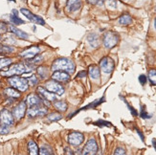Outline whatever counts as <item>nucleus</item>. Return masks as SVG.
Listing matches in <instances>:
<instances>
[{
    "label": "nucleus",
    "mask_w": 156,
    "mask_h": 155,
    "mask_svg": "<svg viewBox=\"0 0 156 155\" xmlns=\"http://www.w3.org/2000/svg\"><path fill=\"white\" fill-rule=\"evenodd\" d=\"M51 69L54 72L63 71V72H67L68 74H71L75 71V64H74V62L69 58H57L55 62H53Z\"/></svg>",
    "instance_id": "f257e3e1"
},
{
    "label": "nucleus",
    "mask_w": 156,
    "mask_h": 155,
    "mask_svg": "<svg viewBox=\"0 0 156 155\" xmlns=\"http://www.w3.org/2000/svg\"><path fill=\"white\" fill-rule=\"evenodd\" d=\"M9 83L12 85V88L16 89L20 92H25L29 87V83L27 79L24 78H19L17 76L12 77L9 79Z\"/></svg>",
    "instance_id": "f03ea898"
},
{
    "label": "nucleus",
    "mask_w": 156,
    "mask_h": 155,
    "mask_svg": "<svg viewBox=\"0 0 156 155\" xmlns=\"http://www.w3.org/2000/svg\"><path fill=\"white\" fill-rule=\"evenodd\" d=\"M120 40V37L117 33L112 32V31H108L104 35V38H103V42L105 47L108 49L114 48L116 46Z\"/></svg>",
    "instance_id": "7ed1b4c3"
},
{
    "label": "nucleus",
    "mask_w": 156,
    "mask_h": 155,
    "mask_svg": "<svg viewBox=\"0 0 156 155\" xmlns=\"http://www.w3.org/2000/svg\"><path fill=\"white\" fill-rule=\"evenodd\" d=\"M30 70L27 69V67L24 64L17 63V64H12L9 69H7L5 72H2V75L5 77H15L18 75H22V74Z\"/></svg>",
    "instance_id": "20e7f679"
},
{
    "label": "nucleus",
    "mask_w": 156,
    "mask_h": 155,
    "mask_svg": "<svg viewBox=\"0 0 156 155\" xmlns=\"http://www.w3.org/2000/svg\"><path fill=\"white\" fill-rule=\"evenodd\" d=\"M44 88L46 90H48L49 92L55 94V95H58V96L63 95V93H64V87L59 83L56 82V80H54V79L48 80V82L45 83Z\"/></svg>",
    "instance_id": "39448f33"
},
{
    "label": "nucleus",
    "mask_w": 156,
    "mask_h": 155,
    "mask_svg": "<svg viewBox=\"0 0 156 155\" xmlns=\"http://www.w3.org/2000/svg\"><path fill=\"white\" fill-rule=\"evenodd\" d=\"M114 60L109 57H105L100 60V69L105 74H111L114 70Z\"/></svg>",
    "instance_id": "423d86ee"
},
{
    "label": "nucleus",
    "mask_w": 156,
    "mask_h": 155,
    "mask_svg": "<svg viewBox=\"0 0 156 155\" xmlns=\"http://www.w3.org/2000/svg\"><path fill=\"white\" fill-rule=\"evenodd\" d=\"M84 140V136L81 132H78V131H73L70 132L67 136V141L71 146H79L83 144Z\"/></svg>",
    "instance_id": "0eeeda50"
},
{
    "label": "nucleus",
    "mask_w": 156,
    "mask_h": 155,
    "mask_svg": "<svg viewBox=\"0 0 156 155\" xmlns=\"http://www.w3.org/2000/svg\"><path fill=\"white\" fill-rule=\"evenodd\" d=\"M99 150V146L94 138L88 140L83 150V155H96Z\"/></svg>",
    "instance_id": "6e6552de"
},
{
    "label": "nucleus",
    "mask_w": 156,
    "mask_h": 155,
    "mask_svg": "<svg viewBox=\"0 0 156 155\" xmlns=\"http://www.w3.org/2000/svg\"><path fill=\"white\" fill-rule=\"evenodd\" d=\"M37 93H38V95L40 96V98L42 99V103H43V100H44V103L46 104H49V102H55L57 97L55 94H53L51 92H49L48 90H46L44 87H41V86H39L37 87Z\"/></svg>",
    "instance_id": "1a4fd4ad"
},
{
    "label": "nucleus",
    "mask_w": 156,
    "mask_h": 155,
    "mask_svg": "<svg viewBox=\"0 0 156 155\" xmlns=\"http://www.w3.org/2000/svg\"><path fill=\"white\" fill-rule=\"evenodd\" d=\"M13 124V116L12 114L7 109H3L0 112V125L9 127Z\"/></svg>",
    "instance_id": "9d476101"
},
{
    "label": "nucleus",
    "mask_w": 156,
    "mask_h": 155,
    "mask_svg": "<svg viewBox=\"0 0 156 155\" xmlns=\"http://www.w3.org/2000/svg\"><path fill=\"white\" fill-rule=\"evenodd\" d=\"M20 12H21V13H23V15L30 20V21L34 22L35 24L45 25V21L43 20V18H41L40 16L35 15V13H33V12H32L31 11H29L28 9H24V8H22L21 10H20Z\"/></svg>",
    "instance_id": "9b49d317"
},
{
    "label": "nucleus",
    "mask_w": 156,
    "mask_h": 155,
    "mask_svg": "<svg viewBox=\"0 0 156 155\" xmlns=\"http://www.w3.org/2000/svg\"><path fill=\"white\" fill-rule=\"evenodd\" d=\"M48 110L47 108H45L44 106L41 105H37V106H33L30 107L28 109V116L31 118H35V117H39V116H44L47 114Z\"/></svg>",
    "instance_id": "f8f14e48"
},
{
    "label": "nucleus",
    "mask_w": 156,
    "mask_h": 155,
    "mask_svg": "<svg viewBox=\"0 0 156 155\" xmlns=\"http://www.w3.org/2000/svg\"><path fill=\"white\" fill-rule=\"evenodd\" d=\"M40 50L41 49H40V47H38V46H32V47H30V48L26 49L23 52L20 53L19 56L23 58H26V59H32L38 55Z\"/></svg>",
    "instance_id": "ddd939ff"
},
{
    "label": "nucleus",
    "mask_w": 156,
    "mask_h": 155,
    "mask_svg": "<svg viewBox=\"0 0 156 155\" xmlns=\"http://www.w3.org/2000/svg\"><path fill=\"white\" fill-rule=\"evenodd\" d=\"M26 107H27L26 102H20V103L15 107V109H13L12 116L15 117L16 119H17V120L22 119V118L24 117V115H25Z\"/></svg>",
    "instance_id": "4468645a"
},
{
    "label": "nucleus",
    "mask_w": 156,
    "mask_h": 155,
    "mask_svg": "<svg viewBox=\"0 0 156 155\" xmlns=\"http://www.w3.org/2000/svg\"><path fill=\"white\" fill-rule=\"evenodd\" d=\"M52 79L58 83H66L70 79V75L67 72L63 71H55L52 75Z\"/></svg>",
    "instance_id": "2eb2a0df"
},
{
    "label": "nucleus",
    "mask_w": 156,
    "mask_h": 155,
    "mask_svg": "<svg viewBox=\"0 0 156 155\" xmlns=\"http://www.w3.org/2000/svg\"><path fill=\"white\" fill-rule=\"evenodd\" d=\"M42 103V99L40 98L37 94H30V95L27 97L26 100V104L33 107V106H37V105H41Z\"/></svg>",
    "instance_id": "dca6fc26"
},
{
    "label": "nucleus",
    "mask_w": 156,
    "mask_h": 155,
    "mask_svg": "<svg viewBox=\"0 0 156 155\" xmlns=\"http://www.w3.org/2000/svg\"><path fill=\"white\" fill-rule=\"evenodd\" d=\"M80 8H81V1L80 0H67L66 10L68 12H78Z\"/></svg>",
    "instance_id": "f3484780"
},
{
    "label": "nucleus",
    "mask_w": 156,
    "mask_h": 155,
    "mask_svg": "<svg viewBox=\"0 0 156 155\" xmlns=\"http://www.w3.org/2000/svg\"><path fill=\"white\" fill-rule=\"evenodd\" d=\"M105 96H103L101 99L95 100L93 103H91V104H87L86 106H83V108H80V109L77 110L75 113L71 114V115H70V118H71V117H73L74 115H76L77 113H79V112H80V111H81V110H87V109H91V108H96V107H97L98 105H100L101 104H103V103L105 102Z\"/></svg>",
    "instance_id": "a211bd4d"
},
{
    "label": "nucleus",
    "mask_w": 156,
    "mask_h": 155,
    "mask_svg": "<svg viewBox=\"0 0 156 155\" xmlns=\"http://www.w3.org/2000/svg\"><path fill=\"white\" fill-rule=\"evenodd\" d=\"M88 75L92 79H99L101 77V70L100 67H98L97 65L92 64L88 67Z\"/></svg>",
    "instance_id": "6ab92c4d"
},
{
    "label": "nucleus",
    "mask_w": 156,
    "mask_h": 155,
    "mask_svg": "<svg viewBox=\"0 0 156 155\" xmlns=\"http://www.w3.org/2000/svg\"><path fill=\"white\" fill-rule=\"evenodd\" d=\"M87 42L92 48H98L100 45V38L99 36L95 33H91L87 37Z\"/></svg>",
    "instance_id": "aec40b11"
},
{
    "label": "nucleus",
    "mask_w": 156,
    "mask_h": 155,
    "mask_svg": "<svg viewBox=\"0 0 156 155\" xmlns=\"http://www.w3.org/2000/svg\"><path fill=\"white\" fill-rule=\"evenodd\" d=\"M9 31H11L12 33H15V35L17 37H19L20 39H28L29 38V35H28V33L23 32V31H21V30L17 29L16 27L12 26V25L9 26Z\"/></svg>",
    "instance_id": "412c9836"
},
{
    "label": "nucleus",
    "mask_w": 156,
    "mask_h": 155,
    "mask_svg": "<svg viewBox=\"0 0 156 155\" xmlns=\"http://www.w3.org/2000/svg\"><path fill=\"white\" fill-rule=\"evenodd\" d=\"M10 20L11 22L13 24V25H22V24H25V21L22 20L20 17H18V12L16 10H12V13L10 16Z\"/></svg>",
    "instance_id": "4be33fe9"
},
{
    "label": "nucleus",
    "mask_w": 156,
    "mask_h": 155,
    "mask_svg": "<svg viewBox=\"0 0 156 155\" xmlns=\"http://www.w3.org/2000/svg\"><path fill=\"white\" fill-rule=\"evenodd\" d=\"M28 152H29V155H39V149L35 141H33V140L29 141Z\"/></svg>",
    "instance_id": "5701e85b"
},
{
    "label": "nucleus",
    "mask_w": 156,
    "mask_h": 155,
    "mask_svg": "<svg viewBox=\"0 0 156 155\" xmlns=\"http://www.w3.org/2000/svg\"><path fill=\"white\" fill-rule=\"evenodd\" d=\"M132 21H133V19L129 15H123L120 16V18L118 20V23L120 25L126 26V25H130L132 23Z\"/></svg>",
    "instance_id": "b1692460"
},
{
    "label": "nucleus",
    "mask_w": 156,
    "mask_h": 155,
    "mask_svg": "<svg viewBox=\"0 0 156 155\" xmlns=\"http://www.w3.org/2000/svg\"><path fill=\"white\" fill-rule=\"evenodd\" d=\"M54 106H55V108L57 110H58L59 112H64L67 110V107H68V105H67V104L65 102H63V100H57V102L54 103Z\"/></svg>",
    "instance_id": "393cba45"
},
{
    "label": "nucleus",
    "mask_w": 156,
    "mask_h": 155,
    "mask_svg": "<svg viewBox=\"0 0 156 155\" xmlns=\"http://www.w3.org/2000/svg\"><path fill=\"white\" fill-rule=\"evenodd\" d=\"M5 94L7 96H9L11 98H18L20 97V93H18V91L15 88H12V87H11V88H6L5 89Z\"/></svg>",
    "instance_id": "a878e982"
},
{
    "label": "nucleus",
    "mask_w": 156,
    "mask_h": 155,
    "mask_svg": "<svg viewBox=\"0 0 156 155\" xmlns=\"http://www.w3.org/2000/svg\"><path fill=\"white\" fill-rule=\"evenodd\" d=\"M12 62V59L10 58H0V70H2L5 67H8Z\"/></svg>",
    "instance_id": "bb28decb"
},
{
    "label": "nucleus",
    "mask_w": 156,
    "mask_h": 155,
    "mask_svg": "<svg viewBox=\"0 0 156 155\" xmlns=\"http://www.w3.org/2000/svg\"><path fill=\"white\" fill-rule=\"evenodd\" d=\"M37 73H38V75L40 76V78H41V79H46L47 77H48L49 71H48V69L46 68V67L40 66L37 68Z\"/></svg>",
    "instance_id": "cd10ccee"
},
{
    "label": "nucleus",
    "mask_w": 156,
    "mask_h": 155,
    "mask_svg": "<svg viewBox=\"0 0 156 155\" xmlns=\"http://www.w3.org/2000/svg\"><path fill=\"white\" fill-rule=\"evenodd\" d=\"M93 125L100 126V127H105H105H111L112 126L111 123L107 122V121H104V120H98V121H96V122H94Z\"/></svg>",
    "instance_id": "c85d7f7f"
},
{
    "label": "nucleus",
    "mask_w": 156,
    "mask_h": 155,
    "mask_svg": "<svg viewBox=\"0 0 156 155\" xmlns=\"http://www.w3.org/2000/svg\"><path fill=\"white\" fill-rule=\"evenodd\" d=\"M148 79L152 85H156V70L151 69L148 71Z\"/></svg>",
    "instance_id": "c756f323"
},
{
    "label": "nucleus",
    "mask_w": 156,
    "mask_h": 155,
    "mask_svg": "<svg viewBox=\"0 0 156 155\" xmlns=\"http://www.w3.org/2000/svg\"><path fill=\"white\" fill-rule=\"evenodd\" d=\"M140 117H141L142 119L147 120V119H151V118L152 117V115H151V114H148V113L147 112L145 105H142V107H141V112H140Z\"/></svg>",
    "instance_id": "7c9ffc66"
},
{
    "label": "nucleus",
    "mask_w": 156,
    "mask_h": 155,
    "mask_svg": "<svg viewBox=\"0 0 156 155\" xmlns=\"http://www.w3.org/2000/svg\"><path fill=\"white\" fill-rule=\"evenodd\" d=\"M62 116L58 113H52L48 116V120L50 122H58V121L62 120Z\"/></svg>",
    "instance_id": "2f4dec72"
},
{
    "label": "nucleus",
    "mask_w": 156,
    "mask_h": 155,
    "mask_svg": "<svg viewBox=\"0 0 156 155\" xmlns=\"http://www.w3.org/2000/svg\"><path fill=\"white\" fill-rule=\"evenodd\" d=\"M7 32H9V26L0 20V35H4Z\"/></svg>",
    "instance_id": "473e14b6"
},
{
    "label": "nucleus",
    "mask_w": 156,
    "mask_h": 155,
    "mask_svg": "<svg viewBox=\"0 0 156 155\" xmlns=\"http://www.w3.org/2000/svg\"><path fill=\"white\" fill-rule=\"evenodd\" d=\"M106 6L108 9L115 10L117 8V1L116 0H106Z\"/></svg>",
    "instance_id": "72a5a7b5"
},
{
    "label": "nucleus",
    "mask_w": 156,
    "mask_h": 155,
    "mask_svg": "<svg viewBox=\"0 0 156 155\" xmlns=\"http://www.w3.org/2000/svg\"><path fill=\"white\" fill-rule=\"evenodd\" d=\"M120 97H121L122 99H123V100H124V102H125V104H126V106H127V108H128V110H129V111L131 112V114H132V115H133L134 117H136V116L138 115V112H137L136 110H135V109L133 108V107H132V106H131V105H130L129 104H128V103L126 102V100L125 98H123V97H122V96H120Z\"/></svg>",
    "instance_id": "f704fd0d"
},
{
    "label": "nucleus",
    "mask_w": 156,
    "mask_h": 155,
    "mask_svg": "<svg viewBox=\"0 0 156 155\" xmlns=\"http://www.w3.org/2000/svg\"><path fill=\"white\" fill-rule=\"evenodd\" d=\"M27 80H28L29 85H32V86L36 85V84L38 83V79H37L36 76H32V77H30L29 79H27Z\"/></svg>",
    "instance_id": "c9c22d12"
},
{
    "label": "nucleus",
    "mask_w": 156,
    "mask_h": 155,
    "mask_svg": "<svg viewBox=\"0 0 156 155\" xmlns=\"http://www.w3.org/2000/svg\"><path fill=\"white\" fill-rule=\"evenodd\" d=\"M113 155H126V150L125 149L119 146V147H117L116 150H115Z\"/></svg>",
    "instance_id": "e433bc0d"
},
{
    "label": "nucleus",
    "mask_w": 156,
    "mask_h": 155,
    "mask_svg": "<svg viewBox=\"0 0 156 155\" xmlns=\"http://www.w3.org/2000/svg\"><path fill=\"white\" fill-rule=\"evenodd\" d=\"M39 155H52V154L46 146H42L41 149L39 150Z\"/></svg>",
    "instance_id": "4c0bfd02"
},
{
    "label": "nucleus",
    "mask_w": 156,
    "mask_h": 155,
    "mask_svg": "<svg viewBox=\"0 0 156 155\" xmlns=\"http://www.w3.org/2000/svg\"><path fill=\"white\" fill-rule=\"evenodd\" d=\"M13 51L12 48H9V47H5V46H1L0 45V53H5V52H12Z\"/></svg>",
    "instance_id": "58836bf2"
},
{
    "label": "nucleus",
    "mask_w": 156,
    "mask_h": 155,
    "mask_svg": "<svg viewBox=\"0 0 156 155\" xmlns=\"http://www.w3.org/2000/svg\"><path fill=\"white\" fill-rule=\"evenodd\" d=\"M139 82H140V83H141L142 85H145L146 83H147V77H146L145 75H141V76L139 77Z\"/></svg>",
    "instance_id": "ea45409f"
},
{
    "label": "nucleus",
    "mask_w": 156,
    "mask_h": 155,
    "mask_svg": "<svg viewBox=\"0 0 156 155\" xmlns=\"http://www.w3.org/2000/svg\"><path fill=\"white\" fill-rule=\"evenodd\" d=\"M86 75H87V73H86L85 71H81V72H80V73L78 74L77 78H85Z\"/></svg>",
    "instance_id": "a19ab883"
},
{
    "label": "nucleus",
    "mask_w": 156,
    "mask_h": 155,
    "mask_svg": "<svg viewBox=\"0 0 156 155\" xmlns=\"http://www.w3.org/2000/svg\"><path fill=\"white\" fill-rule=\"evenodd\" d=\"M136 131H137V133L139 134V136H140V138H141V140H142V142H145V137H144V135H143V133H142L139 129H136Z\"/></svg>",
    "instance_id": "79ce46f5"
},
{
    "label": "nucleus",
    "mask_w": 156,
    "mask_h": 155,
    "mask_svg": "<svg viewBox=\"0 0 156 155\" xmlns=\"http://www.w3.org/2000/svg\"><path fill=\"white\" fill-rule=\"evenodd\" d=\"M86 1H87L88 3L92 4V5H95V4H97V3H98L99 0H86Z\"/></svg>",
    "instance_id": "37998d69"
},
{
    "label": "nucleus",
    "mask_w": 156,
    "mask_h": 155,
    "mask_svg": "<svg viewBox=\"0 0 156 155\" xmlns=\"http://www.w3.org/2000/svg\"><path fill=\"white\" fill-rule=\"evenodd\" d=\"M66 155H74L73 152L70 150H67V152H66Z\"/></svg>",
    "instance_id": "c03bdc74"
},
{
    "label": "nucleus",
    "mask_w": 156,
    "mask_h": 155,
    "mask_svg": "<svg viewBox=\"0 0 156 155\" xmlns=\"http://www.w3.org/2000/svg\"><path fill=\"white\" fill-rule=\"evenodd\" d=\"M152 145H153V146H154V149L156 150V140H155V139L152 140Z\"/></svg>",
    "instance_id": "a18cd8bd"
},
{
    "label": "nucleus",
    "mask_w": 156,
    "mask_h": 155,
    "mask_svg": "<svg viewBox=\"0 0 156 155\" xmlns=\"http://www.w3.org/2000/svg\"><path fill=\"white\" fill-rule=\"evenodd\" d=\"M154 28H155V30H156V17H155V19H154Z\"/></svg>",
    "instance_id": "49530a36"
},
{
    "label": "nucleus",
    "mask_w": 156,
    "mask_h": 155,
    "mask_svg": "<svg viewBox=\"0 0 156 155\" xmlns=\"http://www.w3.org/2000/svg\"><path fill=\"white\" fill-rule=\"evenodd\" d=\"M122 1H127V0H122Z\"/></svg>",
    "instance_id": "de8ad7c7"
},
{
    "label": "nucleus",
    "mask_w": 156,
    "mask_h": 155,
    "mask_svg": "<svg viewBox=\"0 0 156 155\" xmlns=\"http://www.w3.org/2000/svg\"><path fill=\"white\" fill-rule=\"evenodd\" d=\"M96 155H101V153H100V154H96Z\"/></svg>",
    "instance_id": "09e8293b"
},
{
    "label": "nucleus",
    "mask_w": 156,
    "mask_h": 155,
    "mask_svg": "<svg viewBox=\"0 0 156 155\" xmlns=\"http://www.w3.org/2000/svg\"><path fill=\"white\" fill-rule=\"evenodd\" d=\"M23 1H26V0H23Z\"/></svg>",
    "instance_id": "8fccbe9b"
}]
</instances>
